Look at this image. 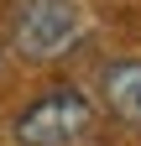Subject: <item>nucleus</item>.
Listing matches in <instances>:
<instances>
[{
    "label": "nucleus",
    "mask_w": 141,
    "mask_h": 146,
    "mask_svg": "<svg viewBox=\"0 0 141 146\" xmlns=\"http://www.w3.org/2000/svg\"><path fill=\"white\" fill-rule=\"evenodd\" d=\"M84 42V11L78 0H16L11 16V47L26 63H52L68 58Z\"/></svg>",
    "instance_id": "f257e3e1"
},
{
    "label": "nucleus",
    "mask_w": 141,
    "mask_h": 146,
    "mask_svg": "<svg viewBox=\"0 0 141 146\" xmlns=\"http://www.w3.org/2000/svg\"><path fill=\"white\" fill-rule=\"evenodd\" d=\"M99 94H104L115 120H126V125L141 131V63H104Z\"/></svg>",
    "instance_id": "7ed1b4c3"
},
{
    "label": "nucleus",
    "mask_w": 141,
    "mask_h": 146,
    "mask_svg": "<svg viewBox=\"0 0 141 146\" xmlns=\"http://www.w3.org/2000/svg\"><path fill=\"white\" fill-rule=\"evenodd\" d=\"M89 131H94V104H89V94H78L68 84L31 99L11 125L16 146H78Z\"/></svg>",
    "instance_id": "f03ea898"
}]
</instances>
